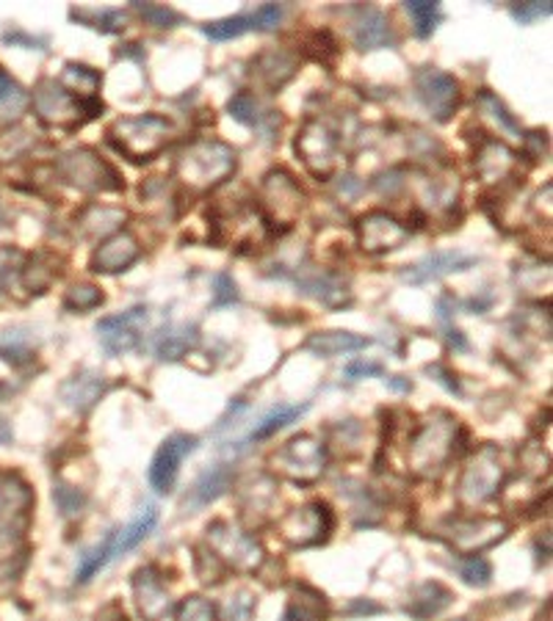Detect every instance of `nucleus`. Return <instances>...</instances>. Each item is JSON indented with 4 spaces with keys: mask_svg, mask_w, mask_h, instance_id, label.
<instances>
[{
    "mask_svg": "<svg viewBox=\"0 0 553 621\" xmlns=\"http://www.w3.org/2000/svg\"><path fill=\"white\" fill-rule=\"evenodd\" d=\"M459 420L448 412H434L409 436L407 464L418 479H434L457 454Z\"/></svg>",
    "mask_w": 553,
    "mask_h": 621,
    "instance_id": "f257e3e1",
    "label": "nucleus"
},
{
    "mask_svg": "<svg viewBox=\"0 0 553 621\" xmlns=\"http://www.w3.org/2000/svg\"><path fill=\"white\" fill-rule=\"evenodd\" d=\"M238 166V156L230 144L219 138H197L181 152L175 163V177L194 194L213 191Z\"/></svg>",
    "mask_w": 553,
    "mask_h": 621,
    "instance_id": "f03ea898",
    "label": "nucleus"
},
{
    "mask_svg": "<svg viewBox=\"0 0 553 621\" xmlns=\"http://www.w3.org/2000/svg\"><path fill=\"white\" fill-rule=\"evenodd\" d=\"M172 136H175V125L161 114L122 116L109 131L111 144L133 163H147L161 156Z\"/></svg>",
    "mask_w": 553,
    "mask_h": 621,
    "instance_id": "7ed1b4c3",
    "label": "nucleus"
},
{
    "mask_svg": "<svg viewBox=\"0 0 553 621\" xmlns=\"http://www.w3.org/2000/svg\"><path fill=\"white\" fill-rule=\"evenodd\" d=\"M213 240L238 251H258L269 244L271 229L258 204H224L211 215Z\"/></svg>",
    "mask_w": 553,
    "mask_h": 621,
    "instance_id": "20e7f679",
    "label": "nucleus"
},
{
    "mask_svg": "<svg viewBox=\"0 0 553 621\" xmlns=\"http://www.w3.org/2000/svg\"><path fill=\"white\" fill-rule=\"evenodd\" d=\"M34 111L42 125L59 131H75L84 122L95 120L102 111V102H84L64 89L56 78H42L34 89Z\"/></svg>",
    "mask_w": 553,
    "mask_h": 621,
    "instance_id": "39448f33",
    "label": "nucleus"
},
{
    "mask_svg": "<svg viewBox=\"0 0 553 621\" xmlns=\"http://www.w3.org/2000/svg\"><path fill=\"white\" fill-rule=\"evenodd\" d=\"M156 525H158V508L156 506H147L145 511H138L136 520L127 522L122 531L111 533V536L102 542V547H95V550H89L84 558H81L78 583H89V580L95 577L100 569L109 567L111 561L122 558L125 552L136 550L138 544L145 542V538L150 536L152 531H156Z\"/></svg>",
    "mask_w": 553,
    "mask_h": 621,
    "instance_id": "423d86ee",
    "label": "nucleus"
},
{
    "mask_svg": "<svg viewBox=\"0 0 553 621\" xmlns=\"http://www.w3.org/2000/svg\"><path fill=\"white\" fill-rule=\"evenodd\" d=\"M258 208L271 233H288L305 210V191L288 172L274 169L263 177Z\"/></svg>",
    "mask_w": 553,
    "mask_h": 621,
    "instance_id": "0eeeda50",
    "label": "nucleus"
},
{
    "mask_svg": "<svg viewBox=\"0 0 553 621\" xmlns=\"http://www.w3.org/2000/svg\"><path fill=\"white\" fill-rule=\"evenodd\" d=\"M59 174L66 186L78 188V191L89 194H116L125 188L120 172L111 166L106 158L97 156L89 147H81V150L66 152L59 161Z\"/></svg>",
    "mask_w": 553,
    "mask_h": 621,
    "instance_id": "6e6552de",
    "label": "nucleus"
},
{
    "mask_svg": "<svg viewBox=\"0 0 553 621\" xmlns=\"http://www.w3.org/2000/svg\"><path fill=\"white\" fill-rule=\"evenodd\" d=\"M327 448L316 436L299 434L271 456V470L294 484H316L324 475Z\"/></svg>",
    "mask_w": 553,
    "mask_h": 621,
    "instance_id": "1a4fd4ad",
    "label": "nucleus"
},
{
    "mask_svg": "<svg viewBox=\"0 0 553 621\" xmlns=\"http://www.w3.org/2000/svg\"><path fill=\"white\" fill-rule=\"evenodd\" d=\"M506 479L504 456L495 445H481L470 464L465 467L463 481H459V497L465 506H481V502L493 500L501 492Z\"/></svg>",
    "mask_w": 553,
    "mask_h": 621,
    "instance_id": "9d476101",
    "label": "nucleus"
},
{
    "mask_svg": "<svg viewBox=\"0 0 553 621\" xmlns=\"http://www.w3.org/2000/svg\"><path fill=\"white\" fill-rule=\"evenodd\" d=\"M208 550L224 563V569L235 572H255L263 563V547L258 538L224 520L208 527Z\"/></svg>",
    "mask_w": 553,
    "mask_h": 621,
    "instance_id": "9b49d317",
    "label": "nucleus"
},
{
    "mask_svg": "<svg viewBox=\"0 0 553 621\" xmlns=\"http://www.w3.org/2000/svg\"><path fill=\"white\" fill-rule=\"evenodd\" d=\"M335 531V514L327 502H307V506L294 508L288 517L280 522V536L291 547H316L330 538Z\"/></svg>",
    "mask_w": 553,
    "mask_h": 621,
    "instance_id": "f8f14e48",
    "label": "nucleus"
},
{
    "mask_svg": "<svg viewBox=\"0 0 553 621\" xmlns=\"http://www.w3.org/2000/svg\"><path fill=\"white\" fill-rule=\"evenodd\" d=\"M296 156L314 177L327 179L337 169V136L330 125L310 120L296 136Z\"/></svg>",
    "mask_w": 553,
    "mask_h": 621,
    "instance_id": "ddd939ff",
    "label": "nucleus"
},
{
    "mask_svg": "<svg viewBox=\"0 0 553 621\" xmlns=\"http://www.w3.org/2000/svg\"><path fill=\"white\" fill-rule=\"evenodd\" d=\"M415 95L423 102L429 114L438 122H448L452 114L459 105V84L454 80V75H445V72L434 70V66H423L418 75H415Z\"/></svg>",
    "mask_w": 553,
    "mask_h": 621,
    "instance_id": "4468645a",
    "label": "nucleus"
},
{
    "mask_svg": "<svg viewBox=\"0 0 553 621\" xmlns=\"http://www.w3.org/2000/svg\"><path fill=\"white\" fill-rule=\"evenodd\" d=\"M147 326V310L145 307H133V310L122 312V315L102 318L97 323V337L100 346L111 353V357H125L133 348L142 343V332Z\"/></svg>",
    "mask_w": 553,
    "mask_h": 621,
    "instance_id": "2eb2a0df",
    "label": "nucleus"
},
{
    "mask_svg": "<svg viewBox=\"0 0 553 621\" xmlns=\"http://www.w3.org/2000/svg\"><path fill=\"white\" fill-rule=\"evenodd\" d=\"M357 238L368 254H385L407 244L409 227L385 210H371L357 222Z\"/></svg>",
    "mask_w": 553,
    "mask_h": 621,
    "instance_id": "dca6fc26",
    "label": "nucleus"
},
{
    "mask_svg": "<svg viewBox=\"0 0 553 621\" xmlns=\"http://www.w3.org/2000/svg\"><path fill=\"white\" fill-rule=\"evenodd\" d=\"M199 439L192 434H172L167 443L158 448V454L152 456L150 464V484L158 495H169L175 489L177 472H181V464L186 456H192L197 450Z\"/></svg>",
    "mask_w": 553,
    "mask_h": 621,
    "instance_id": "f3484780",
    "label": "nucleus"
},
{
    "mask_svg": "<svg viewBox=\"0 0 553 621\" xmlns=\"http://www.w3.org/2000/svg\"><path fill=\"white\" fill-rule=\"evenodd\" d=\"M283 20V7L276 3H266V7L255 9L249 14H238V17L217 20V23L202 25V34L213 42H228V39H238V36L249 34V30H271Z\"/></svg>",
    "mask_w": 553,
    "mask_h": 621,
    "instance_id": "a211bd4d",
    "label": "nucleus"
},
{
    "mask_svg": "<svg viewBox=\"0 0 553 621\" xmlns=\"http://www.w3.org/2000/svg\"><path fill=\"white\" fill-rule=\"evenodd\" d=\"M506 522L504 520H495V517H470V520H459L454 522L452 527H448V538H452V544L457 547L459 552H468V556H474V552L484 550V547H490V544L501 542V538L506 536Z\"/></svg>",
    "mask_w": 553,
    "mask_h": 621,
    "instance_id": "6ab92c4d",
    "label": "nucleus"
},
{
    "mask_svg": "<svg viewBox=\"0 0 553 621\" xmlns=\"http://www.w3.org/2000/svg\"><path fill=\"white\" fill-rule=\"evenodd\" d=\"M476 265L474 254H465V251H432L418 263L407 265L402 271V280L409 285H427V282H438L448 274H457V271H468Z\"/></svg>",
    "mask_w": 553,
    "mask_h": 621,
    "instance_id": "aec40b11",
    "label": "nucleus"
},
{
    "mask_svg": "<svg viewBox=\"0 0 553 621\" xmlns=\"http://www.w3.org/2000/svg\"><path fill=\"white\" fill-rule=\"evenodd\" d=\"M138 254H142V246H138L136 235L120 229V233L109 235L97 246L95 254H91V271H97V274H120V271H127L136 263Z\"/></svg>",
    "mask_w": 553,
    "mask_h": 621,
    "instance_id": "412c9836",
    "label": "nucleus"
},
{
    "mask_svg": "<svg viewBox=\"0 0 553 621\" xmlns=\"http://www.w3.org/2000/svg\"><path fill=\"white\" fill-rule=\"evenodd\" d=\"M352 39L360 50H382L396 48V34L385 12L373 7H360L352 14Z\"/></svg>",
    "mask_w": 553,
    "mask_h": 621,
    "instance_id": "4be33fe9",
    "label": "nucleus"
},
{
    "mask_svg": "<svg viewBox=\"0 0 553 621\" xmlns=\"http://www.w3.org/2000/svg\"><path fill=\"white\" fill-rule=\"evenodd\" d=\"M133 594H136L138 613L145 616V621H161L169 613V608H172V599H169L161 574L152 567L138 569L133 574Z\"/></svg>",
    "mask_w": 553,
    "mask_h": 621,
    "instance_id": "5701e85b",
    "label": "nucleus"
},
{
    "mask_svg": "<svg viewBox=\"0 0 553 621\" xmlns=\"http://www.w3.org/2000/svg\"><path fill=\"white\" fill-rule=\"evenodd\" d=\"M296 75V55L288 50H266L253 61V80L266 91L283 89Z\"/></svg>",
    "mask_w": 553,
    "mask_h": 621,
    "instance_id": "b1692460",
    "label": "nucleus"
},
{
    "mask_svg": "<svg viewBox=\"0 0 553 621\" xmlns=\"http://www.w3.org/2000/svg\"><path fill=\"white\" fill-rule=\"evenodd\" d=\"M476 172L484 183H504L517 172V156L504 141L484 138L476 152Z\"/></svg>",
    "mask_w": 553,
    "mask_h": 621,
    "instance_id": "393cba45",
    "label": "nucleus"
},
{
    "mask_svg": "<svg viewBox=\"0 0 553 621\" xmlns=\"http://www.w3.org/2000/svg\"><path fill=\"white\" fill-rule=\"evenodd\" d=\"M102 389H106V378L95 371H84L70 378V382L61 384V398H64L66 407L78 409V412H89L100 400Z\"/></svg>",
    "mask_w": 553,
    "mask_h": 621,
    "instance_id": "a878e982",
    "label": "nucleus"
},
{
    "mask_svg": "<svg viewBox=\"0 0 553 621\" xmlns=\"http://www.w3.org/2000/svg\"><path fill=\"white\" fill-rule=\"evenodd\" d=\"M299 287L307 296H314L316 301H321L330 310H337V307L352 305V290L349 285L343 282V276L337 274H314L307 280L299 282Z\"/></svg>",
    "mask_w": 553,
    "mask_h": 621,
    "instance_id": "bb28decb",
    "label": "nucleus"
},
{
    "mask_svg": "<svg viewBox=\"0 0 553 621\" xmlns=\"http://www.w3.org/2000/svg\"><path fill=\"white\" fill-rule=\"evenodd\" d=\"M34 502L30 486L14 472H0V522H14L23 517Z\"/></svg>",
    "mask_w": 553,
    "mask_h": 621,
    "instance_id": "cd10ccee",
    "label": "nucleus"
},
{
    "mask_svg": "<svg viewBox=\"0 0 553 621\" xmlns=\"http://www.w3.org/2000/svg\"><path fill=\"white\" fill-rule=\"evenodd\" d=\"M371 346L368 337H357L352 332H319L307 340V351H314L316 357H343V353L362 351V348Z\"/></svg>",
    "mask_w": 553,
    "mask_h": 621,
    "instance_id": "c85d7f7f",
    "label": "nucleus"
},
{
    "mask_svg": "<svg viewBox=\"0 0 553 621\" xmlns=\"http://www.w3.org/2000/svg\"><path fill=\"white\" fill-rule=\"evenodd\" d=\"M59 84L64 86L70 95H75L84 102H102L100 100V86L102 78L100 72H95L91 66L84 64H66L64 72H61Z\"/></svg>",
    "mask_w": 553,
    "mask_h": 621,
    "instance_id": "c756f323",
    "label": "nucleus"
},
{
    "mask_svg": "<svg viewBox=\"0 0 553 621\" xmlns=\"http://www.w3.org/2000/svg\"><path fill=\"white\" fill-rule=\"evenodd\" d=\"M452 592L440 586V583H423V586L415 588V594L409 597L407 613L418 621L432 619V616L443 613V610L452 605Z\"/></svg>",
    "mask_w": 553,
    "mask_h": 621,
    "instance_id": "7c9ffc66",
    "label": "nucleus"
},
{
    "mask_svg": "<svg viewBox=\"0 0 553 621\" xmlns=\"http://www.w3.org/2000/svg\"><path fill=\"white\" fill-rule=\"evenodd\" d=\"M327 599L324 594L310 586H296L291 594V603L285 608L283 621H324Z\"/></svg>",
    "mask_w": 553,
    "mask_h": 621,
    "instance_id": "2f4dec72",
    "label": "nucleus"
},
{
    "mask_svg": "<svg viewBox=\"0 0 553 621\" xmlns=\"http://www.w3.org/2000/svg\"><path fill=\"white\" fill-rule=\"evenodd\" d=\"M307 409H310V403H302V407H276V409H271L269 414H263V418H260L258 423L253 425V431H249V436H247V439H244V445L263 443V439L274 436L276 431L288 429L291 423H296V420H299V418H305Z\"/></svg>",
    "mask_w": 553,
    "mask_h": 621,
    "instance_id": "473e14b6",
    "label": "nucleus"
},
{
    "mask_svg": "<svg viewBox=\"0 0 553 621\" xmlns=\"http://www.w3.org/2000/svg\"><path fill=\"white\" fill-rule=\"evenodd\" d=\"M228 111L235 122H241V125H247V127H255V131L266 133V136H269L266 122H276V116L271 114V111H266V108L260 105V102L255 100V95H249V91H238V95L228 102Z\"/></svg>",
    "mask_w": 553,
    "mask_h": 621,
    "instance_id": "72a5a7b5",
    "label": "nucleus"
},
{
    "mask_svg": "<svg viewBox=\"0 0 553 621\" xmlns=\"http://www.w3.org/2000/svg\"><path fill=\"white\" fill-rule=\"evenodd\" d=\"M59 274V260L53 254H37L28 263V269H23V282L30 294H45Z\"/></svg>",
    "mask_w": 553,
    "mask_h": 621,
    "instance_id": "f704fd0d",
    "label": "nucleus"
},
{
    "mask_svg": "<svg viewBox=\"0 0 553 621\" xmlns=\"http://www.w3.org/2000/svg\"><path fill=\"white\" fill-rule=\"evenodd\" d=\"M228 489H230V470L228 467H213V470L205 472L202 479L194 484L192 502L197 508H202V506H208V502L219 500V497H222Z\"/></svg>",
    "mask_w": 553,
    "mask_h": 621,
    "instance_id": "c9c22d12",
    "label": "nucleus"
},
{
    "mask_svg": "<svg viewBox=\"0 0 553 621\" xmlns=\"http://www.w3.org/2000/svg\"><path fill=\"white\" fill-rule=\"evenodd\" d=\"M404 9H407L409 20H413V30L418 39H429L440 20H443L440 3H432V0H409V3H404Z\"/></svg>",
    "mask_w": 553,
    "mask_h": 621,
    "instance_id": "e433bc0d",
    "label": "nucleus"
},
{
    "mask_svg": "<svg viewBox=\"0 0 553 621\" xmlns=\"http://www.w3.org/2000/svg\"><path fill=\"white\" fill-rule=\"evenodd\" d=\"M28 105V95L23 91V86L3 72L0 66V116L3 120H12V116H20Z\"/></svg>",
    "mask_w": 553,
    "mask_h": 621,
    "instance_id": "4c0bfd02",
    "label": "nucleus"
},
{
    "mask_svg": "<svg viewBox=\"0 0 553 621\" xmlns=\"http://www.w3.org/2000/svg\"><path fill=\"white\" fill-rule=\"evenodd\" d=\"M197 343V335H194V326H177L163 332L161 340H158V357L161 359H181L186 357L188 348Z\"/></svg>",
    "mask_w": 553,
    "mask_h": 621,
    "instance_id": "58836bf2",
    "label": "nucleus"
},
{
    "mask_svg": "<svg viewBox=\"0 0 553 621\" xmlns=\"http://www.w3.org/2000/svg\"><path fill=\"white\" fill-rule=\"evenodd\" d=\"M305 48H302V53L307 55V59L314 61H321V64H330V61L337 59V39L330 34V30H314V34L305 36Z\"/></svg>",
    "mask_w": 553,
    "mask_h": 621,
    "instance_id": "ea45409f",
    "label": "nucleus"
},
{
    "mask_svg": "<svg viewBox=\"0 0 553 621\" xmlns=\"http://www.w3.org/2000/svg\"><path fill=\"white\" fill-rule=\"evenodd\" d=\"M73 17L86 20V23H89L95 30H100V34H120V30H125L127 23V14H122L120 9H102V12H89V9H84V12H73Z\"/></svg>",
    "mask_w": 553,
    "mask_h": 621,
    "instance_id": "a19ab883",
    "label": "nucleus"
},
{
    "mask_svg": "<svg viewBox=\"0 0 553 621\" xmlns=\"http://www.w3.org/2000/svg\"><path fill=\"white\" fill-rule=\"evenodd\" d=\"M100 305H102V294L100 287L95 285H75L64 299V307L70 312H89Z\"/></svg>",
    "mask_w": 553,
    "mask_h": 621,
    "instance_id": "79ce46f5",
    "label": "nucleus"
},
{
    "mask_svg": "<svg viewBox=\"0 0 553 621\" xmlns=\"http://www.w3.org/2000/svg\"><path fill=\"white\" fill-rule=\"evenodd\" d=\"M177 621H219L217 608L202 597H186L177 605Z\"/></svg>",
    "mask_w": 553,
    "mask_h": 621,
    "instance_id": "37998d69",
    "label": "nucleus"
},
{
    "mask_svg": "<svg viewBox=\"0 0 553 621\" xmlns=\"http://www.w3.org/2000/svg\"><path fill=\"white\" fill-rule=\"evenodd\" d=\"M459 574H463V580L468 583V586H488L490 577H493V567H490L488 558L481 556H470L465 558L463 567H459Z\"/></svg>",
    "mask_w": 553,
    "mask_h": 621,
    "instance_id": "c03bdc74",
    "label": "nucleus"
},
{
    "mask_svg": "<svg viewBox=\"0 0 553 621\" xmlns=\"http://www.w3.org/2000/svg\"><path fill=\"white\" fill-rule=\"evenodd\" d=\"M479 105H481V111H484V114H490L495 122H499L501 131L517 133V122L512 120V114L504 108V102H501L499 97L493 95V91H481V95H479Z\"/></svg>",
    "mask_w": 553,
    "mask_h": 621,
    "instance_id": "a18cd8bd",
    "label": "nucleus"
},
{
    "mask_svg": "<svg viewBox=\"0 0 553 621\" xmlns=\"http://www.w3.org/2000/svg\"><path fill=\"white\" fill-rule=\"evenodd\" d=\"M255 613V597L249 592H238L230 597L222 608V619L219 621H253Z\"/></svg>",
    "mask_w": 553,
    "mask_h": 621,
    "instance_id": "49530a36",
    "label": "nucleus"
},
{
    "mask_svg": "<svg viewBox=\"0 0 553 621\" xmlns=\"http://www.w3.org/2000/svg\"><path fill=\"white\" fill-rule=\"evenodd\" d=\"M0 357L7 359V362L23 364L34 357V351H30V343L25 340L23 335H17V332L12 335V332H9L7 337H0Z\"/></svg>",
    "mask_w": 553,
    "mask_h": 621,
    "instance_id": "de8ad7c7",
    "label": "nucleus"
},
{
    "mask_svg": "<svg viewBox=\"0 0 553 621\" xmlns=\"http://www.w3.org/2000/svg\"><path fill=\"white\" fill-rule=\"evenodd\" d=\"M136 12L147 20L156 28H175L183 23V17L177 12L167 7H152V3H136Z\"/></svg>",
    "mask_w": 553,
    "mask_h": 621,
    "instance_id": "09e8293b",
    "label": "nucleus"
},
{
    "mask_svg": "<svg viewBox=\"0 0 553 621\" xmlns=\"http://www.w3.org/2000/svg\"><path fill=\"white\" fill-rule=\"evenodd\" d=\"M197 572L202 583H219L224 574V563L213 556L211 550H199L197 556Z\"/></svg>",
    "mask_w": 553,
    "mask_h": 621,
    "instance_id": "8fccbe9b",
    "label": "nucleus"
},
{
    "mask_svg": "<svg viewBox=\"0 0 553 621\" xmlns=\"http://www.w3.org/2000/svg\"><path fill=\"white\" fill-rule=\"evenodd\" d=\"M53 495H56V500H59L61 514H64V517L78 514L81 506H84V495H81L78 489H73V486H59V489H56Z\"/></svg>",
    "mask_w": 553,
    "mask_h": 621,
    "instance_id": "3c124183",
    "label": "nucleus"
},
{
    "mask_svg": "<svg viewBox=\"0 0 553 621\" xmlns=\"http://www.w3.org/2000/svg\"><path fill=\"white\" fill-rule=\"evenodd\" d=\"M551 12H553L551 3H520V7H512V17L524 25L534 23V20L540 17H548Z\"/></svg>",
    "mask_w": 553,
    "mask_h": 621,
    "instance_id": "603ef678",
    "label": "nucleus"
},
{
    "mask_svg": "<svg viewBox=\"0 0 553 621\" xmlns=\"http://www.w3.org/2000/svg\"><path fill=\"white\" fill-rule=\"evenodd\" d=\"M213 282H217V299H213V305L222 307V305H230V301H235V296H238L235 294V282L230 280L228 274H219Z\"/></svg>",
    "mask_w": 553,
    "mask_h": 621,
    "instance_id": "864d4df0",
    "label": "nucleus"
},
{
    "mask_svg": "<svg viewBox=\"0 0 553 621\" xmlns=\"http://www.w3.org/2000/svg\"><path fill=\"white\" fill-rule=\"evenodd\" d=\"M382 373V364L379 362H355L346 368V376L360 378V376H379Z\"/></svg>",
    "mask_w": 553,
    "mask_h": 621,
    "instance_id": "5fc2aeb1",
    "label": "nucleus"
},
{
    "mask_svg": "<svg viewBox=\"0 0 553 621\" xmlns=\"http://www.w3.org/2000/svg\"><path fill=\"white\" fill-rule=\"evenodd\" d=\"M427 373H434V376H443V378H438V382L443 384V387L448 389V393H457V395H459V384L454 382V378H452V373H445L443 368H440V364H429V368H427Z\"/></svg>",
    "mask_w": 553,
    "mask_h": 621,
    "instance_id": "6e6d98bb",
    "label": "nucleus"
},
{
    "mask_svg": "<svg viewBox=\"0 0 553 621\" xmlns=\"http://www.w3.org/2000/svg\"><path fill=\"white\" fill-rule=\"evenodd\" d=\"M12 443V429H9V423L3 418H0V445H9Z\"/></svg>",
    "mask_w": 553,
    "mask_h": 621,
    "instance_id": "4d7b16f0",
    "label": "nucleus"
},
{
    "mask_svg": "<svg viewBox=\"0 0 553 621\" xmlns=\"http://www.w3.org/2000/svg\"><path fill=\"white\" fill-rule=\"evenodd\" d=\"M457 621H465V619H457Z\"/></svg>",
    "mask_w": 553,
    "mask_h": 621,
    "instance_id": "13d9d810",
    "label": "nucleus"
}]
</instances>
